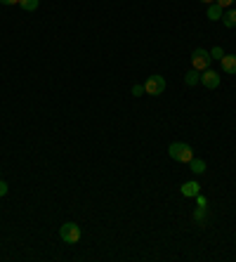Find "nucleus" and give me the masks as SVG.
Wrapping results in <instances>:
<instances>
[{
	"label": "nucleus",
	"mask_w": 236,
	"mask_h": 262,
	"mask_svg": "<svg viewBox=\"0 0 236 262\" xmlns=\"http://www.w3.org/2000/svg\"><path fill=\"white\" fill-rule=\"evenodd\" d=\"M5 194H7V182L0 179V196H5Z\"/></svg>",
	"instance_id": "17"
},
{
	"label": "nucleus",
	"mask_w": 236,
	"mask_h": 262,
	"mask_svg": "<svg viewBox=\"0 0 236 262\" xmlns=\"http://www.w3.org/2000/svg\"><path fill=\"white\" fill-rule=\"evenodd\" d=\"M2 5H19V0H0Z\"/></svg>",
	"instance_id": "19"
},
{
	"label": "nucleus",
	"mask_w": 236,
	"mask_h": 262,
	"mask_svg": "<svg viewBox=\"0 0 236 262\" xmlns=\"http://www.w3.org/2000/svg\"><path fill=\"white\" fill-rule=\"evenodd\" d=\"M196 203H199V205H208V201H206V196H196Z\"/></svg>",
	"instance_id": "18"
},
{
	"label": "nucleus",
	"mask_w": 236,
	"mask_h": 262,
	"mask_svg": "<svg viewBox=\"0 0 236 262\" xmlns=\"http://www.w3.org/2000/svg\"><path fill=\"white\" fill-rule=\"evenodd\" d=\"M201 2H206V5H210V2H215V0H201Z\"/></svg>",
	"instance_id": "20"
},
{
	"label": "nucleus",
	"mask_w": 236,
	"mask_h": 262,
	"mask_svg": "<svg viewBox=\"0 0 236 262\" xmlns=\"http://www.w3.org/2000/svg\"><path fill=\"white\" fill-rule=\"evenodd\" d=\"M184 83L191 87V85H199L201 83V71H196V69H191V71L184 76Z\"/></svg>",
	"instance_id": "11"
},
{
	"label": "nucleus",
	"mask_w": 236,
	"mask_h": 262,
	"mask_svg": "<svg viewBox=\"0 0 236 262\" xmlns=\"http://www.w3.org/2000/svg\"><path fill=\"white\" fill-rule=\"evenodd\" d=\"M168 156L173 161H177V163H189L194 158V149L187 142H173L168 146Z\"/></svg>",
	"instance_id": "1"
},
{
	"label": "nucleus",
	"mask_w": 236,
	"mask_h": 262,
	"mask_svg": "<svg viewBox=\"0 0 236 262\" xmlns=\"http://www.w3.org/2000/svg\"><path fill=\"white\" fill-rule=\"evenodd\" d=\"M210 52L203 48H196L194 52H191V66L196 69V71H206V69H210Z\"/></svg>",
	"instance_id": "2"
},
{
	"label": "nucleus",
	"mask_w": 236,
	"mask_h": 262,
	"mask_svg": "<svg viewBox=\"0 0 236 262\" xmlns=\"http://www.w3.org/2000/svg\"><path fill=\"white\" fill-rule=\"evenodd\" d=\"M215 2H217V5H220V7H232V5H234V0H215Z\"/></svg>",
	"instance_id": "16"
},
{
	"label": "nucleus",
	"mask_w": 236,
	"mask_h": 262,
	"mask_svg": "<svg viewBox=\"0 0 236 262\" xmlns=\"http://www.w3.org/2000/svg\"><path fill=\"white\" fill-rule=\"evenodd\" d=\"M201 83L206 85L208 90H215V87L220 85V73L212 71V69H206V71H201Z\"/></svg>",
	"instance_id": "5"
},
{
	"label": "nucleus",
	"mask_w": 236,
	"mask_h": 262,
	"mask_svg": "<svg viewBox=\"0 0 236 262\" xmlns=\"http://www.w3.org/2000/svg\"><path fill=\"white\" fill-rule=\"evenodd\" d=\"M19 5H22V10H26V12H35L40 7V0H19Z\"/></svg>",
	"instance_id": "12"
},
{
	"label": "nucleus",
	"mask_w": 236,
	"mask_h": 262,
	"mask_svg": "<svg viewBox=\"0 0 236 262\" xmlns=\"http://www.w3.org/2000/svg\"><path fill=\"white\" fill-rule=\"evenodd\" d=\"M144 92H147V95H153V97L163 95L165 92V78L163 76H149L147 83H144Z\"/></svg>",
	"instance_id": "4"
},
{
	"label": "nucleus",
	"mask_w": 236,
	"mask_h": 262,
	"mask_svg": "<svg viewBox=\"0 0 236 262\" xmlns=\"http://www.w3.org/2000/svg\"><path fill=\"white\" fill-rule=\"evenodd\" d=\"M210 57H212V59H222V57H224V50L222 48H212L210 50Z\"/></svg>",
	"instance_id": "14"
},
{
	"label": "nucleus",
	"mask_w": 236,
	"mask_h": 262,
	"mask_svg": "<svg viewBox=\"0 0 236 262\" xmlns=\"http://www.w3.org/2000/svg\"><path fill=\"white\" fill-rule=\"evenodd\" d=\"M189 168H191V173H194V175H203V173H206V161L194 156V158L189 161Z\"/></svg>",
	"instance_id": "8"
},
{
	"label": "nucleus",
	"mask_w": 236,
	"mask_h": 262,
	"mask_svg": "<svg viewBox=\"0 0 236 262\" xmlns=\"http://www.w3.org/2000/svg\"><path fill=\"white\" fill-rule=\"evenodd\" d=\"M206 217H208L206 205H199V208L194 210V222H196V225H206Z\"/></svg>",
	"instance_id": "10"
},
{
	"label": "nucleus",
	"mask_w": 236,
	"mask_h": 262,
	"mask_svg": "<svg viewBox=\"0 0 236 262\" xmlns=\"http://www.w3.org/2000/svg\"><path fill=\"white\" fill-rule=\"evenodd\" d=\"M179 191H182V196L191 199V196H199L201 194V184L196 182V179H191V182H184V184L179 187Z\"/></svg>",
	"instance_id": "6"
},
{
	"label": "nucleus",
	"mask_w": 236,
	"mask_h": 262,
	"mask_svg": "<svg viewBox=\"0 0 236 262\" xmlns=\"http://www.w3.org/2000/svg\"><path fill=\"white\" fill-rule=\"evenodd\" d=\"M220 61H222L224 73H236V55H224Z\"/></svg>",
	"instance_id": "7"
},
{
	"label": "nucleus",
	"mask_w": 236,
	"mask_h": 262,
	"mask_svg": "<svg viewBox=\"0 0 236 262\" xmlns=\"http://www.w3.org/2000/svg\"><path fill=\"white\" fill-rule=\"evenodd\" d=\"M132 95H135V97H142V95H144V85H140V83L132 85Z\"/></svg>",
	"instance_id": "15"
},
{
	"label": "nucleus",
	"mask_w": 236,
	"mask_h": 262,
	"mask_svg": "<svg viewBox=\"0 0 236 262\" xmlns=\"http://www.w3.org/2000/svg\"><path fill=\"white\" fill-rule=\"evenodd\" d=\"M59 236L64 243H78L81 241V227L76 222H64L61 229H59Z\"/></svg>",
	"instance_id": "3"
},
{
	"label": "nucleus",
	"mask_w": 236,
	"mask_h": 262,
	"mask_svg": "<svg viewBox=\"0 0 236 262\" xmlns=\"http://www.w3.org/2000/svg\"><path fill=\"white\" fill-rule=\"evenodd\" d=\"M222 22L227 29H236V10H229L227 14H222Z\"/></svg>",
	"instance_id": "13"
},
{
	"label": "nucleus",
	"mask_w": 236,
	"mask_h": 262,
	"mask_svg": "<svg viewBox=\"0 0 236 262\" xmlns=\"http://www.w3.org/2000/svg\"><path fill=\"white\" fill-rule=\"evenodd\" d=\"M222 7L217 5V2H210L208 5V19H212V22H217V19H222Z\"/></svg>",
	"instance_id": "9"
}]
</instances>
